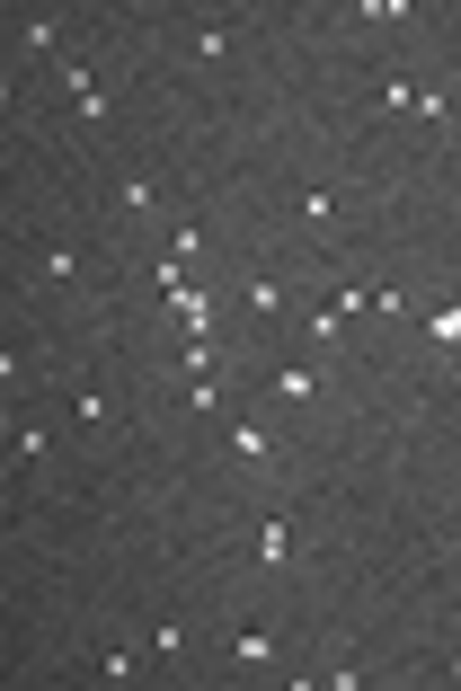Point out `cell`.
Instances as JSON below:
<instances>
[{"label":"cell","mask_w":461,"mask_h":691,"mask_svg":"<svg viewBox=\"0 0 461 691\" xmlns=\"http://www.w3.org/2000/svg\"><path fill=\"white\" fill-rule=\"evenodd\" d=\"M231 452H240V461H266L275 443H266V426H231Z\"/></svg>","instance_id":"52a82bcc"},{"label":"cell","mask_w":461,"mask_h":691,"mask_svg":"<svg viewBox=\"0 0 461 691\" xmlns=\"http://www.w3.org/2000/svg\"><path fill=\"white\" fill-rule=\"evenodd\" d=\"M302 222H311V231H329V222H337V195L311 187V195H302Z\"/></svg>","instance_id":"5b68a950"},{"label":"cell","mask_w":461,"mask_h":691,"mask_svg":"<svg viewBox=\"0 0 461 691\" xmlns=\"http://www.w3.org/2000/svg\"><path fill=\"white\" fill-rule=\"evenodd\" d=\"M231 656H240V665H266V656H275V638H266V629H240V638H231Z\"/></svg>","instance_id":"277c9868"},{"label":"cell","mask_w":461,"mask_h":691,"mask_svg":"<svg viewBox=\"0 0 461 691\" xmlns=\"http://www.w3.org/2000/svg\"><path fill=\"white\" fill-rule=\"evenodd\" d=\"M426 337H435V346H461V302H444V311L426 319Z\"/></svg>","instance_id":"ba28073f"},{"label":"cell","mask_w":461,"mask_h":691,"mask_svg":"<svg viewBox=\"0 0 461 691\" xmlns=\"http://www.w3.org/2000/svg\"><path fill=\"white\" fill-rule=\"evenodd\" d=\"M71 417H80V426H107L116 408H107V390H80V399H71Z\"/></svg>","instance_id":"9c48e42d"},{"label":"cell","mask_w":461,"mask_h":691,"mask_svg":"<svg viewBox=\"0 0 461 691\" xmlns=\"http://www.w3.org/2000/svg\"><path fill=\"white\" fill-rule=\"evenodd\" d=\"M116 204H125V213H151V204H160V178H142V169H133L125 187H116Z\"/></svg>","instance_id":"6da1fadb"},{"label":"cell","mask_w":461,"mask_h":691,"mask_svg":"<svg viewBox=\"0 0 461 691\" xmlns=\"http://www.w3.org/2000/svg\"><path fill=\"white\" fill-rule=\"evenodd\" d=\"M249 311H258V319L284 311V284H275V275H249Z\"/></svg>","instance_id":"8992f818"},{"label":"cell","mask_w":461,"mask_h":691,"mask_svg":"<svg viewBox=\"0 0 461 691\" xmlns=\"http://www.w3.org/2000/svg\"><path fill=\"white\" fill-rule=\"evenodd\" d=\"M284 559H293V532H284V523H266V532H258V567H284Z\"/></svg>","instance_id":"3957f363"},{"label":"cell","mask_w":461,"mask_h":691,"mask_svg":"<svg viewBox=\"0 0 461 691\" xmlns=\"http://www.w3.org/2000/svg\"><path fill=\"white\" fill-rule=\"evenodd\" d=\"M453 390H461V364H453Z\"/></svg>","instance_id":"8fae6325"},{"label":"cell","mask_w":461,"mask_h":691,"mask_svg":"<svg viewBox=\"0 0 461 691\" xmlns=\"http://www.w3.org/2000/svg\"><path fill=\"white\" fill-rule=\"evenodd\" d=\"M275 390H284V399H293V408H302V399H311V390H320V373H311V364H284V373H275Z\"/></svg>","instance_id":"7a4b0ae2"},{"label":"cell","mask_w":461,"mask_h":691,"mask_svg":"<svg viewBox=\"0 0 461 691\" xmlns=\"http://www.w3.org/2000/svg\"><path fill=\"white\" fill-rule=\"evenodd\" d=\"M45 275H54V284H71V275H80V249H63V240H54V249H45Z\"/></svg>","instance_id":"30bf717a"}]
</instances>
